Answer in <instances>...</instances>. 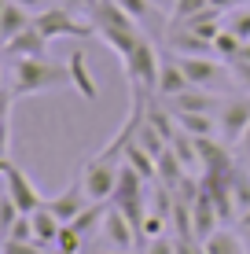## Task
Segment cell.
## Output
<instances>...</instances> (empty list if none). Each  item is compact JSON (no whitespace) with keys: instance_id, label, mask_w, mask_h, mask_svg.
Wrapping results in <instances>:
<instances>
[{"instance_id":"41","label":"cell","mask_w":250,"mask_h":254,"mask_svg":"<svg viewBox=\"0 0 250 254\" xmlns=\"http://www.w3.org/2000/svg\"><path fill=\"white\" fill-rule=\"evenodd\" d=\"M247 254H250V247H247Z\"/></svg>"},{"instance_id":"35","label":"cell","mask_w":250,"mask_h":254,"mask_svg":"<svg viewBox=\"0 0 250 254\" xmlns=\"http://www.w3.org/2000/svg\"><path fill=\"white\" fill-rule=\"evenodd\" d=\"M96 254H140V251H122V247H110V251H96Z\"/></svg>"},{"instance_id":"18","label":"cell","mask_w":250,"mask_h":254,"mask_svg":"<svg viewBox=\"0 0 250 254\" xmlns=\"http://www.w3.org/2000/svg\"><path fill=\"white\" fill-rule=\"evenodd\" d=\"M228 191H232V203H236L239 214L250 210V170L232 166V173H228Z\"/></svg>"},{"instance_id":"17","label":"cell","mask_w":250,"mask_h":254,"mask_svg":"<svg viewBox=\"0 0 250 254\" xmlns=\"http://www.w3.org/2000/svg\"><path fill=\"white\" fill-rule=\"evenodd\" d=\"M206 254H247V243H243V236L239 232H232V229H217L210 236V240L202 243Z\"/></svg>"},{"instance_id":"4","label":"cell","mask_w":250,"mask_h":254,"mask_svg":"<svg viewBox=\"0 0 250 254\" xmlns=\"http://www.w3.org/2000/svg\"><path fill=\"white\" fill-rule=\"evenodd\" d=\"M247 126H250V96L247 100L243 96H225V103L217 111V136L225 144H239Z\"/></svg>"},{"instance_id":"15","label":"cell","mask_w":250,"mask_h":254,"mask_svg":"<svg viewBox=\"0 0 250 254\" xmlns=\"http://www.w3.org/2000/svg\"><path fill=\"white\" fill-rule=\"evenodd\" d=\"M30 217H33V243H41V247L48 251L51 243H55L59 229H63V221H59V217L48 210V203H45V206H37Z\"/></svg>"},{"instance_id":"32","label":"cell","mask_w":250,"mask_h":254,"mask_svg":"<svg viewBox=\"0 0 250 254\" xmlns=\"http://www.w3.org/2000/svg\"><path fill=\"white\" fill-rule=\"evenodd\" d=\"M59 4H63V7H70V11H77V15H81V11H89V0H59Z\"/></svg>"},{"instance_id":"7","label":"cell","mask_w":250,"mask_h":254,"mask_svg":"<svg viewBox=\"0 0 250 254\" xmlns=\"http://www.w3.org/2000/svg\"><path fill=\"white\" fill-rule=\"evenodd\" d=\"M4 191L15 199V206L22 210V214H33L37 206H45V195L37 191V185H33L30 177H26V170H19V166H7V173H4Z\"/></svg>"},{"instance_id":"34","label":"cell","mask_w":250,"mask_h":254,"mask_svg":"<svg viewBox=\"0 0 250 254\" xmlns=\"http://www.w3.org/2000/svg\"><path fill=\"white\" fill-rule=\"evenodd\" d=\"M236 225H239V229H250V210H243V214L236 217Z\"/></svg>"},{"instance_id":"23","label":"cell","mask_w":250,"mask_h":254,"mask_svg":"<svg viewBox=\"0 0 250 254\" xmlns=\"http://www.w3.org/2000/svg\"><path fill=\"white\" fill-rule=\"evenodd\" d=\"M51 247H59V251H70V254H81V247H85V236L74 229V225H63L59 229V236H55V243Z\"/></svg>"},{"instance_id":"20","label":"cell","mask_w":250,"mask_h":254,"mask_svg":"<svg viewBox=\"0 0 250 254\" xmlns=\"http://www.w3.org/2000/svg\"><path fill=\"white\" fill-rule=\"evenodd\" d=\"M225 30H232L239 41H250V7H232L225 15Z\"/></svg>"},{"instance_id":"13","label":"cell","mask_w":250,"mask_h":254,"mask_svg":"<svg viewBox=\"0 0 250 254\" xmlns=\"http://www.w3.org/2000/svg\"><path fill=\"white\" fill-rule=\"evenodd\" d=\"M184 89H192V81H188V74L180 70L177 56H173V59H162V66H158V85H154V92H158L162 100H173V96H177V92H184Z\"/></svg>"},{"instance_id":"37","label":"cell","mask_w":250,"mask_h":254,"mask_svg":"<svg viewBox=\"0 0 250 254\" xmlns=\"http://www.w3.org/2000/svg\"><path fill=\"white\" fill-rule=\"evenodd\" d=\"M239 236H243V243L250 247V229H239Z\"/></svg>"},{"instance_id":"40","label":"cell","mask_w":250,"mask_h":254,"mask_svg":"<svg viewBox=\"0 0 250 254\" xmlns=\"http://www.w3.org/2000/svg\"><path fill=\"white\" fill-rule=\"evenodd\" d=\"M243 4H250V0H243Z\"/></svg>"},{"instance_id":"28","label":"cell","mask_w":250,"mask_h":254,"mask_svg":"<svg viewBox=\"0 0 250 254\" xmlns=\"http://www.w3.org/2000/svg\"><path fill=\"white\" fill-rule=\"evenodd\" d=\"M228 74H232V81H236V85H243V89L250 92V59H232Z\"/></svg>"},{"instance_id":"19","label":"cell","mask_w":250,"mask_h":254,"mask_svg":"<svg viewBox=\"0 0 250 254\" xmlns=\"http://www.w3.org/2000/svg\"><path fill=\"white\" fill-rule=\"evenodd\" d=\"M239 52H243V41H239L232 30H225V26H221V33L213 37V56H221V59H228V63H232Z\"/></svg>"},{"instance_id":"30","label":"cell","mask_w":250,"mask_h":254,"mask_svg":"<svg viewBox=\"0 0 250 254\" xmlns=\"http://www.w3.org/2000/svg\"><path fill=\"white\" fill-rule=\"evenodd\" d=\"M11 100H15V92H4V89H0V122L11 115Z\"/></svg>"},{"instance_id":"3","label":"cell","mask_w":250,"mask_h":254,"mask_svg":"<svg viewBox=\"0 0 250 254\" xmlns=\"http://www.w3.org/2000/svg\"><path fill=\"white\" fill-rule=\"evenodd\" d=\"M33 26H37L48 41H59V37L85 41V37L96 33V26H92V22H77V11H70V7H63V4H51L48 11L33 15Z\"/></svg>"},{"instance_id":"31","label":"cell","mask_w":250,"mask_h":254,"mask_svg":"<svg viewBox=\"0 0 250 254\" xmlns=\"http://www.w3.org/2000/svg\"><path fill=\"white\" fill-rule=\"evenodd\" d=\"M239 4H243V0H210V7H217L221 15H228L232 7H239Z\"/></svg>"},{"instance_id":"12","label":"cell","mask_w":250,"mask_h":254,"mask_svg":"<svg viewBox=\"0 0 250 254\" xmlns=\"http://www.w3.org/2000/svg\"><path fill=\"white\" fill-rule=\"evenodd\" d=\"M66 70H70V85L77 89V96H85V103H96L100 100V85L92 81L89 74V59H85V52L77 48L70 59H66Z\"/></svg>"},{"instance_id":"16","label":"cell","mask_w":250,"mask_h":254,"mask_svg":"<svg viewBox=\"0 0 250 254\" xmlns=\"http://www.w3.org/2000/svg\"><path fill=\"white\" fill-rule=\"evenodd\" d=\"M30 22H33V15L26 11V7H19L15 0H7L4 11H0V45H7V41H11L15 33H22Z\"/></svg>"},{"instance_id":"2","label":"cell","mask_w":250,"mask_h":254,"mask_svg":"<svg viewBox=\"0 0 250 254\" xmlns=\"http://www.w3.org/2000/svg\"><path fill=\"white\" fill-rule=\"evenodd\" d=\"M158 52H154V45L148 37H140L133 48L122 56V70L129 77V85H133V92H154V85H158Z\"/></svg>"},{"instance_id":"8","label":"cell","mask_w":250,"mask_h":254,"mask_svg":"<svg viewBox=\"0 0 250 254\" xmlns=\"http://www.w3.org/2000/svg\"><path fill=\"white\" fill-rule=\"evenodd\" d=\"M177 63H180V70L188 74V81H192L195 89H213L221 77H232V74H225V66L213 56H177Z\"/></svg>"},{"instance_id":"14","label":"cell","mask_w":250,"mask_h":254,"mask_svg":"<svg viewBox=\"0 0 250 254\" xmlns=\"http://www.w3.org/2000/svg\"><path fill=\"white\" fill-rule=\"evenodd\" d=\"M173 118L188 136H217V115H206V111H173Z\"/></svg>"},{"instance_id":"10","label":"cell","mask_w":250,"mask_h":254,"mask_svg":"<svg viewBox=\"0 0 250 254\" xmlns=\"http://www.w3.org/2000/svg\"><path fill=\"white\" fill-rule=\"evenodd\" d=\"M221 103H225V96H217L213 89H184V92H177L173 100H166V107L169 111H206V115H217L221 111Z\"/></svg>"},{"instance_id":"36","label":"cell","mask_w":250,"mask_h":254,"mask_svg":"<svg viewBox=\"0 0 250 254\" xmlns=\"http://www.w3.org/2000/svg\"><path fill=\"white\" fill-rule=\"evenodd\" d=\"M236 59H250V41H243V52H239Z\"/></svg>"},{"instance_id":"22","label":"cell","mask_w":250,"mask_h":254,"mask_svg":"<svg viewBox=\"0 0 250 254\" xmlns=\"http://www.w3.org/2000/svg\"><path fill=\"white\" fill-rule=\"evenodd\" d=\"M19 214L22 210L15 206V199L7 195V191H0V240H7V232H11V225H15Z\"/></svg>"},{"instance_id":"1","label":"cell","mask_w":250,"mask_h":254,"mask_svg":"<svg viewBox=\"0 0 250 254\" xmlns=\"http://www.w3.org/2000/svg\"><path fill=\"white\" fill-rule=\"evenodd\" d=\"M63 85H70V70L59 66V63H48L45 56L15 59V66H11V92H15V100H19V96L48 92V89H63Z\"/></svg>"},{"instance_id":"5","label":"cell","mask_w":250,"mask_h":254,"mask_svg":"<svg viewBox=\"0 0 250 254\" xmlns=\"http://www.w3.org/2000/svg\"><path fill=\"white\" fill-rule=\"evenodd\" d=\"M100 232H103V240H107L110 247H122V251H136V247H140V232H136V225L129 221L114 203H110L107 214H103Z\"/></svg>"},{"instance_id":"38","label":"cell","mask_w":250,"mask_h":254,"mask_svg":"<svg viewBox=\"0 0 250 254\" xmlns=\"http://www.w3.org/2000/svg\"><path fill=\"white\" fill-rule=\"evenodd\" d=\"M0 89H4V66H0Z\"/></svg>"},{"instance_id":"11","label":"cell","mask_w":250,"mask_h":254,"mask_svg":"<svg viewBox=\"0 0 250 254\" xmlns=\"http://www.w3.org/2000/svg\"><path fill=\"white\" fill-rule=\"evenodd\" d=\"M4 52H7L11 59H37V56H45V52H48V37L30 22L22 33H15V37L7 41Z\"/></svg>"},{"instance_id":"29","label":"cell","mask_w":250,"mask_h":254,"mask_svg":"<svg viewBox=\"0 0 250 254\" xmlns=\"http://www.w3.org/2000/svg\"><path fill=\"white\" fill-rule=\"evenodd\" d=\"M19 7H26L30 15H41V11H48L51 4H59V0H15Z\"/></svg>"},{"instance_id":"6","label":"cell","mask_w":250,"mask_h":254,"mask_svg":"<svg viewBox=\"0 0 250 254\" xmlns=\"http://www.w3.org/2000/svg\"><path fill=\"white\" fill-rule=\"evenodd\" d=\"M221 225H225V221H221V214H217V203H213V195L199 185V195L192 199V240L206 243L213 232L221 229Z\"/></svg>"},{"instance_id":"26","label":"cell","mask_w":250,"mask_h":254,"mask_svg":"<svg viewBox=\"0 0 250 254\" xmlns=\"http://www.w3.org/2000/svg\"><path fill=\"white\" fill-rule=\"evenodd\" d=\"M140 254H177V240L173 236H154L140 247Z\"/></svg>"},{"instance_id":"33","label":"cell","mask_w":250,"mask_h":254,"mask_svg":"<svg viewBox=\"0 0 250 254\" xmlns=\"http://www.w3.org/2000/svg\"><path fill=\"white\" fill-rule=\"evenodd\" d=\"M236 147H239L243 155H250V126L243 129V136H239V144H236Z\"/></svg>"},{"instance_id":"39","label":"cell","mask_w":250,"mask_h":254,"mask_svg":"<svg viewBox=\"0 0 250 254\" xmlns=\"http://www.w3.org/2000/svg\"><path fill=\"white\" fill-rule=\"evenodd\" d=\"M4 4H7V0H0V11H4Z\"/></svg>"},{"instance_id":"9","label":"cell","mask_w":250,"mask_h":254,"mask_svg":"<svg viewBox=\"0 0 250 254\" xmlns=\"http://www.w3.org/2000/svg\"><path fill=\"white\" fill-rule=\"evenodd\" d=\"M45 203H48V210H51V214H55L63 225H70L74 217L81 214L85 206H89V195H85V185H81V181H74V185H66L59 195L45 199Z\"/></svg>"},{"instance_id":"27","label":"cell","mask_w":250,"mask_h":254,"mask_svg":"<svg viewBox=\"0 0 250 254\" xmlns=\"http://www.w3.org/2000/svg\"><path fill=\"white\" fill-rule=\"evenodd\" d=\"M0 254H48L41 243H19V240H0Z\"/></svg>"},{"instance_id":"24","label":"cell","mask_w":250,"mask_h":254,"mask_svg":"<svg viewBox=\"0 0 250 254\" xmlns=\"http://www.w3.org/2000/svg\"><path fill=\"white\" fill-rule=\"evenodd\" d=\"M118 4L125 7L129 15H133L136 22H148L151 15H158V7H154V0H118Z\"/></svg>"},{"instance_id":"21","label":"cell","mask_w":250,"mask_h":254,"mask_svg":"<svg viewBox=\"0 0 250 254\" xmlns=\"http://www.w3.org/2000/svg\"><path fill=\"white\" fill-rule=\"evenodd\" d=\"M210 7V0H173V7H169V22H188L192 15H199Z\"/></svg>"},{"instance_id":"25","label":"cell","mask_w":250,"mask_h":254,"mask_svg":"<svg viewBox=\"0 0 250 254\" xmlns=\"http://www.w3.org/2000/svg\"><path fill=\"white\" fill-rule=\"evenodd\" d=\"M7 240H19V243H33V217L30 214H19L11 225V232H7Z\"/></svg>"}]
</instances>
